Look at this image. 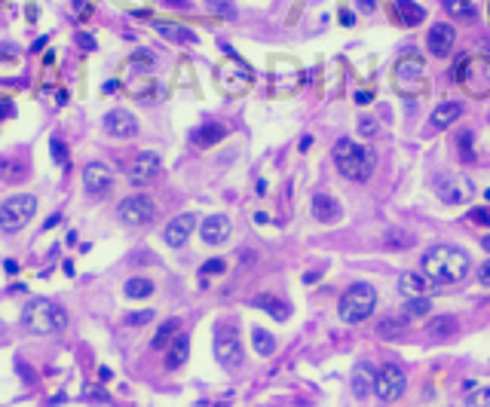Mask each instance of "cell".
Returning a JSON list of instances; mask_svg holds the SVG:
<instances>
[{
	"instance_id": "6da1fadb",
	"label": "cell",
	"mask_w": 490,
	"mask_h": 407,
	"mask_svg": "<svg viewBox=\"0 0 490 407\" xmlns=\"http://www.w3.org/2000/svg\"><path fill=\"white\" fill-rule=\"evenodd\" d=\"M420 270L426 282L432 285H454V282H463L466 273L472 270V260H469V254L457 245H432L423 260H420Z\"/></svg>"
},
{
	"instance_id": "7a4b0ae2",
	"label": "cell",
	"mask_w": 490,
	"mask_h": 407,
	"mask_svg": "<svg viewBox=\"0 0 490 407\" xmlns=\"http://www.w3.org/2000/svg\"><path fill=\"white\" fill-rule=\"evenodd\" d=\"M334 166L346 181H359V184H365L377 169V154L353 138H340L334 144Z\"/></svg>"
},
{
	"instance_id": "3957f363",
	"label": "cell",
	"mask_w": 490,
	"mask_h": 407,
	"mask_svg": "<svg viewBox=\"0 0 490 407\" xmlns=\"http://www.w3.org/2000/svg\"><path fill=\"white\" fill-rule=\"evenodd\" d=\"M22 324L31 334H58L68 324V312L49 297H34L22 312Z\"/></svg>"
},
{
	"instance_id": "277c9868",
	"label": "cell",
	"mask_w": 490,
	"mask_h": 407,
	"mask_svg": "<svg viewBox=\"0 0 490 407\" xmlns=\"http://www.w3.org/2000/svg\"><path fill=\"white\" fill-rule=\"evenodd\" d=\"M374 307H377V291H374V285L355 282V285H350V288L340 294L337 312H340V319H343L346 324H359V322H365L368 315L374 312Z\"/></svg>"
},
{
	"instance_id": "5b68a950",
	"label": "cell",
	"mask_w": 490,
	"mask_h": 407,
	"mask_svg": "<svg viewBox=\"0 0 490 407\" xmlns=\"http://www.w3.org/2000/svg\"><path fill=\"white\" fill-rule=\"evenodd\" d=\"M37 215V196L31 193H16L0 206V230L4 233H19L25 230Z\"/></svg>"
},
{
	"instance_id": "8992f818",
	"label": "cell",
	"mask_w": 490,
	"mask_h": 407,
	"mask_svg": "<svg viewBox=\"0 0 490 407\" xmlns=\"http://www.w3.org/2000/svg\"><path fill=\"white\" fill-rule=\"evenodd\" d=\"M405 386H407V376L398 364H383L380 371H374V395L383 404H395L405 395Z\"/></svg>"
},
{
	"instance_id": "52a82bcc",
	"label": "cell",
	"mask_w": 490,
	"mask_h": 407,
	"mask_svg": "<svg viewBox=\"0 0 490 407\" xmlns=\"http://www.w3.org/2000/svg\"><path fill=\"white\" fill-rule=\"evenodd\" d=\"M214 359L224 368L242 364V343H239L236 324H218V331H214Z\"/></svg>"
},
{
	"instance_id": "ba28073f",
	"label": "cell",
	"mask_w": 490,
	"mask_h": 407,
	"mask_svg": "<svg viewBox=\"0 0 490 407\" xmlns=\"http://www.w3.org/2000/svg\"><path fill=\"white\" fill-rule=\"evenodd\" d=\"M117 218L123 223H129V227H145V223H150L153 218H157V202H153L150 196H126L117 206Z\"/></svg>"
},
{
	"instance_id": "9c48e42d",
	"label": "cell",
	"mask_w": 490,
	"mask_h": 407,
	"mask_svg": "<svg viewBox=\"0 0 490 407\" xmlns=\"http://www.w3.org/2000/svg\"><path fill=\"white\" fill-rule=\"evenodd\" d=\"M432 190L438 193V199L447 202V206H457V202L469 199V181L454 175V171H442V175L432 178Z\"/></svg>"
},
{
	"instance_id": "30bf717a",
	"label": "cell",
	"mask_w": 490,
	"mask_h": 407,
	"mask_svg": "<svg viewBox=\"0 0 490 407\" xmlns=\"http://www.w3.org/2000/svg\"><path fill=\"white\" fill-rule=\"evenodd\" d=\"M160 169H162V159L157 150H141V154H135V159L129 162V181L135 187H145L157 178Z\"/></svg>"
},
{
	"instance_id": "8fae6325",
	"label": "cell",
	"mask_w": 490,
	"mask_h": 407,
	"mask_svg": "<svg viewBox=\"0 0 490 407\" xmlns=\"http://www.w3.org/2000/svg\"><path fill=\"white\" fill-rule=\"evenodd\" d=\"M114 187V171L105 162H89L83 169V190L86 196H105Z\"/></svg>"
},
{
	"instance_id": "7c38bea8",
	"label": "cell",
	"mask_w": 490,
	"mask_h": 407,
	"mask_svg": "<svg viewBox=\"0 0 490 407\" xmlns=\"http://www.w3.org/2000/svg\"><path fill=\"white\" fill-rule=\"evenodd\" d=\"M454 43H457V31H454V25H447V22H438L429 28V34H426V46H429V53H432L435 58H447L454 53Z\"/></svg>"
},
{
	"instance_id": "4fadbf2b",
	"label": "cell",
	"mask_w": 490,
	"mask_h": 407,
	"mask_svg": "<svg viewBox=\"0 0 490 407\" xmlns=\"http://www.w3.org/2000/svg\"><path fill=\"white\" fill-rule=\"evenodd\" d=\"M101 123H105L108 135H114V138H135L138 135V120H135V114H129V110H123V107L108 110Z\"/></svg>"
},
{
	"instance_id": "5bb4252c",
	"label": "cell",
	"mask_w": 490,
	"mask_h": 407,
	"mask_svg": "<svg viewBox=\"0 0 490 407\" xmlns=\"http://www.w3.org/2000/svg\"><path fill=\"white\" fill-rule=\"evenodd\" d=\"M197 230V215H178V218H172L166 223V230H162V239H166V245L172 248H181V245H187V239H190V233Z\"/></svg>"
},
{
	"instance_id": "9a60e30c",
	"label": "cell",
	"mask_w": 490,
	"mask_h": 407,
	"mask_svg": "<svg viewBox=\"0 0 490 407\" xmlns=\"http://www.w3.org/2000/svg\"><path fill=\"white\" fill-rule=\"evenodd\" d=\"M230 233H233V227H230L227 215H209L199 227V239L206 242V245H224V242L230 239Z\"/></svg>"
},
{
	"instance_id": "2e32d148",
	"label": "cell",
	"mask_w": 490,
	"mask_h": 407,
	"mask_svg": "<svg viewBox=\"0 0 490 407\" xmlns=\"http://www.w3.org/2000/svg\"><path fill=\"white\" fill-rule=\"evenodd\" d=\"M392 18L398 25H405V28H414V25H420L426 18V9L420 4H414V0H395V4H392Z\"/></svg>"
},
{
	"instance_id": "e0dca14e",
	"label": "cell",
	"mask_w": 490,
	"mask_h": 407,
	"mask_svg": "<svg viewBox=\"0 0 490 407\" xmlns=\"http://www.w3.org/2000/svg\"><path fill=\"white\" fill-rule=\"evenodd\" d=\"M313 218L322 221V223H331L340 218V206H337V199L328 196V193H316L313 196Z\"/></svg>"
},
{
	"instance_id": "ac0fdd59",
	"label": "cell",
	"mask_w": 490,
	"mask_h": 407,
	"mask_svg": "<svg viewBox=\"0 0 490 407\" xmlns=\"http://www.w3.org/2000/svg\"><path fill=\"white\" fill-rule=\"evenodd\" d=\"M251 307H258V310H264V312H270L276 322H285L291 315V307L285 303L282 297H276V294H261V297H254L251 300Z\"/></svg>"
},
{
	"instance_id": "d6986e66",
	"label": "cell",
	"mask_w": 490,
	"mask_h": 407,
	"mask_svg": "<svg viewBox=\"0 0 490 407\" xmlns=\"http://www.w3.org/2000/svg\"><path fill=\"white\" fill-rule=\"evenodd\" d=\"M395 74H398V80H423V74H426V62H423V58L417 56V53H407V56L398 58Z\"/></svg>"
},
{
	"instance_id": "ffe728a7",
	"label": "cell",
	"mask_w": 490,
	"mask_h": 407,
	"mask_svg": "<svg viewBox=\"0 0 490 407\" xmlns=\"http://www.w3.org/2000/svg\"><path fill=\"white\" fill-rule=\"evenodd\" d=\"M459 114H463V105L459 101H442L435 110H432V129H447L451 123H457Z\"/></svg>"
},
{
	"instance_id": "44dd1931",
	"label": "cell",
	"mask_w": 490,
	"mask_h": 407,
	"mask_svg": "<svg viewBox=\"0 0 490 407\" xmlns=\"http://www.w3.org/2000/svg\"><path fill=\"white\" fill-rule=\"evenodd\" d=\"M181 334V319H166L157 328V334H153V340H150V346H153V352H166L169 349V343L175 340Z\"/></svg>"
},
{
	"instance_id": "7402d4cb",
	"label": "cell",
	"mask_w": 490,
	"mask_h": 407,
	"mask_svg": "<svg viewBox=\"0 0 490 407\" xmlns=\"http://www.w3.org/2000/svg\"><path fill=\"white\" fill-rule=\"evenodd\" d=\"M457 328H459V324H457L454 315H435V319L426 322V334H429L432 340H447V337H454Z\"/></svg>"
},
{
	"instance_id": "603a6c76",
	"label": "cell",
	"mask_w": 490,
	"mask_h": 407,
	"mask_svg": "<svg viewBox=\"0 0 490 407\" xmlns=\"http://www.w3.org/2000/svg\"><path fill=\"white\" fill-rule=\"evenodd\" d=\"M187 355H190V337L187 334H178L175 340L169 343V349H166V368H181L184 361H187Z\"/></svg>"
},
{
	"instance_id": "cb8c5ba5",
	"label": "cell",
	"mask_w": 490,
	"mask_h": 407,
	"mask_svg": "<svg viewBox=\"0 0 490 407\" xmlns=\"http://www.w3.org/2000/svg\"><path fill=\"white\" fill-rule=\"evenodd\" d=\"M374 392V371L371 364H355L353 371V395L355 398H368Z\"/></svg>"
},
{
	"instance_id": "d4e9b609",
	"label": "cell",
	"mask_w": 490,
	"mask_h": 407,
	"mask_svg": "<svg viewBox=\"0 0 490 407\" xmlns=\"http://www.w3.org/2000/svg\"><path fill=\"white\" fill-rule=\"evenodd\" d=\"M224 135H227V129H224L221 123H202L197 132H193V144L197 147H214Z\"/></svg>"
},
{
	"instance_id": "484cf974",
	"label": "cell",
	"mask_w": 490,
	"mask_h": 407,
	"mask_svg": "<svg viewBox=\"0 0 490 407\" xmlns=\"http://www.w3.org/2000/svg\"><path fill=\"white\" fill-rule=\"evenodd\" d=\"M398 294H405V300L426 294V276L423 273H402L398 276Z\"/></svg>"
},
{
	"instance_id": "4316f807",
	"label": "cell",
	"mask_w": 490,
	"mask_h": 407,
	"mask_svg": "<svg viewBox=\"0 0 490 407\" xmlns=\"http://www.w3.org/2000/svg\"><path fill=\"white\" fill-rule=\"evenodd\" d=\"M153 28L166 37V40H172V43H197V34L193 31H187L184 25H172V22H153Z\"/></svg>"
},
{
	"instance_id": "83f0119b",
	"label": "cell",
	"mask_w": 490,
	"mask_h": 407,
	"mask_svg": "<svg viewBox=\"0 0 490 407\" xmlns=\"http://www.w3.org/2000/svg\"><path fill=\"white\" fill-rule=\"evenodd\" d=\"M153 291H157V288H153V282L145 279V276H132L126 285H123V294H126L129 300H145V297H150Z\"/></svg>"
},
{
	"instance_id": "f1b7e54d",
	"label": "cell",
	"mask_w": 490,
	"mask_h": 407,
	"mask_svg": "<svg viewBox=\"0 0 490 407\" xmlns=\"http://www.w3.org/2000/svg\"><path fill=\"white\" fill-rule=\"evenodd\" d=\"M429 312H432V300H429L426 294H420V297H407L405 307H402L405 319H420V315H429Z\"/></svg>"
},
{
	"instance_id": "f546056e",
	"label": "cell",
	"mask_w": 490,
	"mask_h": 407,
	"mask_svg": "<svg viewBox=\"0 0 490 407\" xmlns=\"http://www.w3.org/2000/svg\"><path fill=\"white\" fill-rule=\"evenodd\" d=\"M251 343H254V352H258V355H273L276 352V337L270 331H264V328L251 331Z\"/></svg>"
},
{
	"instance_id": "4dcf8cb0",
	"label": "cell",
	"mask_w": 490,
	"mask_h": 407,
	"mask_svg": "<svg viewBox=\"0 0 490 407\" xmlns=\"http://www.w3.org/2000/svg\"><path fill=\"white\" fill-rule=\"evenodd\" d=\"M153 65H157L153 49H135V53L129 56V68H135V70H150Z\"/></svg>"
},
{
	"instance_id": "1f68e13d",
	"label": "cell",
	"mask_w": 490,
	"mask_h": 407,
	"mask_svg": "<svg viewBox=\"0 0 490 407\" xmlns=\"http://www.w3.org/2000/svg\"><path fill=\"white\" fill-rule=\"evenodd\" d=\"M444 9L457 18H475L478 16V9L469 4V0H444Z\"/></svg>"
},
{
	"instance_id": "d6a6232c",
	"label": "cell",
	"mask_w": 490,
	"mask_h": 407,
	"mask_svg": "<svg viewBox=\"0 0 490 407\" xmlns=\"http://www.w3.org/2000/svg\"><path fill=\"white\" fill-rule=\"evenodd\" d=\"M405 328H407V319H383L377 324V334L380 337H402Z\"/></svg>"
},
{
	"instance_id": "836d02e7",
	"label": "cell",
	"mask_w": 490,
	"mask_h": 407,
	"mask_svg": "<svg viewBox=\"0 0 490 407\" xmlns=\"http://www.w3.org/2000/svg\"><path fill=\"white\" fill-rule=\"evenodd\" d=\"M0 178H6V181H19V178H25V169L19 166L16 159H0Z\"/></svg>"
},
{
	"instance_id": "e575fe53",
	"label": "cell",
	"mask_w": 490,
	"mask_h": 407,
	"mask_svg": "<svg viewBox=\"0 0 490 407\" xmlns=\"http://www.w3.org/2000/svg\"><path fill=\"white\" fill-rule=\"evenodd\" d=\"M457 144H459V154H463L466 162H472L475 159V150H472V132H459V138H457Z\"/></svg>"
},
{
	"instance_id": "d590c367",
	"label": "cell",
	"mask_w": 490,
	"mask_h": 407,
	"mask_svg": "<svg viewBox=\"0 0 490 407\" xmlns=\"http://www.w3.org/2000/svg\"><path fill=\"white\" fill-rule=\"evenodd\" d=\"M466 407H490V386L487 389H478V392H469Z\"/></svg>"
},
{
	"instance_id": "8d00e7d4",
	"label": "cell",
	"mask_w": 490,
	"mask_h": 407,
	"mask_svg": "<svg viewBox=\"0 0 490 407\" xmlns=\"http://www.w3.org/2000/svg\"><path fill=\"white\" fill-rule=\"evenodd\" d=\"M224 270H227V260H221V258H212L202 263V276H221Z\"/></svg>"
},
{
	"instance_id": "74e56055",
	"label": "cell",
	"mask_w": 490,
	"mask_h": 407,
	"mask_svg": "<svg viewBox=\"0 0 490 407\" xmlns=\"http://www.w3.org/2000/svg\"><path fill=\"white\" fill-rule=\"evenodd\" d=\"M206 4H209L212 13H218V16H227V18L236 16V9H233L230 4H224V0H206Z\"/></svg>"
},
{
	"instance_id": "f35d334b",
	"label": "cell",
	"mask_w": 490,
	"mask_h": 407,
	"mask_svg": "<svg viewBox=\"0 0 490 407\" xmlns=\"http://www.w3.org/2000/svg\"><path fill=\"white\" fill-rule=\"evenodd\" d=\"M153 319H157V315H153L150 310H141V312H132L126 322L132 324V328H141V324H147V322H153Z\"/></svg>"
},
{
	"instance_id": "ab89813d",
	"label": "cell",
	"mask_w": 490,
	"mask_h": 407,
	"mask_svg": "<svg viewBox=\"0 0 490 407\" xmlns=\"http://www.w3.org/2000/svg\"><path fill=\"white\" fill-rule=\"evenodd\" d=\"M53 159L58 162L61 169L68 166V150H65V141H58V138H53Z\"/></svg>"
},
{
	"instance_id": "60d3db41",
	"label": "cell",
	"mask_w": 490,
	"mask_h": 407,
	"mask_svg": "<svg viewBox=\"0 0 490 407\" xmlns=\"http://www.w3.org/2000/svg\"><path fill=\"white\" fill-rule=\"evenodd\" d=\"M469 221H472L475 227H490V211L487 208H472L469 211Z\"/></svg>"
},
{
	"instance_id": "b9f144b4",
	"label": "cell",
	"mask_w": 490,
	"mask_h": 407,
	"mask_svg": "<svg viewBox=\"0 0 490 407\" xmlns=\"http://www.w3.org/2000/svg\"><path fill=\"white\" fill-rule=\"evenodd\" d=\"M377 129H380V126H377V120H371V117H362V120H359V132H362L365 138H374Z\"/></svg>"
},
{
	"instance_id": "7bdbcfd3",
	"label": "cell",
	"mask_w": 490,
	"mask_h": 407,
	"mask_svg": "<svg viewBox=\"0 0 490 407\" xmlns=\"http://www.w3.org/2000/svg\"><path fill=\"white\" fill-rule=\"evenodd\" d=\"M466 68H469V58L463 56V58H459V65H454L451 80H466Z\"/></svg>"
},
{
	"instance_id": "ee69618b",
	"label": "cell",
	"mask_w": 490,
	"mask_h": 407,
	"mask_svg": "<svg viewBox=\"0 0 490 407\" xmlns=\"http://www.w3.org/2000/svg\"><path fill=\"white\" fill-rule=\"evenodd\" d=\"M77 46H83V49H95V37L86 34V31H80V34H77Z\"/></svg>"
},
{
	"instance_id": "f6af8a7d",
	"label": "cell",
	"mask_w": 490,
	"mask_h": 407,
	"mask_svg": "<svg viewBox=\"0 0 490 407\" xmlns=\"http://www.w3.org/2000/svg\"><path fill=\"white\" fill-rule=\"evenodd\" d=\"M371 101H374L371 89H362V92H355V105H371Z\"/></svg>"
},
{
	"instance_id": "bcb514c9",
	"label": "cell",
	"mask_w": 490,
	"mask_h": 407,
	"mask_svg": "<svg viewBox=\"0 0 490 407\" xmlns=\"http://www.w3.org/2000/svg\"><path fill=\"white\" fill-rule=\"evenodd\" d=\"M478 282L487 285V288H490V260H487V263H481V270H478Z\"/></svg>"
},
{
	"instance_id": "7dc6e473",
	"label": "cell",
	"mask_w": 490,
	"mask_h": 407,
	"mask_svg": "<svg viewBox=\"0 0 490 407\" xmlns=\"http://www.w3.org/2000/svg\"><path fill=\"white\" fill-rule=\"evenodd\" d=\"M377 9V0H359V13H374Z\"/></svg>"
},
{
	"instance_id": "c3c4849f",
	"label": "cell",
	"mask_w": 490,
	"mask_h": 407,
	"mask_svg": "<svg viewBox=\"0 0 490 407\" xmlns=\"http://www.w3.org/2000/svg\"><path fill=\"white\" fill-rule=\"evenodd\" d=\"M4 117H13V105L9 101H0V120Z\"/></svg>"
},
{
	"instance_id": "681fc988",
	"label": "cell",
	"mask_w": 490,
	"mask_h": 407,
	"mask_svg": "<svg viewBox=\"0 0 490 407\" xmlns=\"http://www.w3.org/2000/svg\"><path fill=\"white\" fill-rule=\"evenodd\" d=\"M340 22L343 25H355V16L350 13V9H340Z\"/></svg>"
},
{
	"instance_id": "f907efd6",
	"label": "cell",
	"mask_w": 490,
	"mask_h": 407,
	"mask_svg": "<svg viewBox=\"0 0 490 407\" xmlns=\"http://www.w3.org/2000/svg\"><path fill=\"white\" fill-rule=\"evenodd\" d=\"M4 270L9 273V276H16V273H19V263H16V260H6V263H4Z\"/></svg>"
},
{
	"instance_id": "816d5d0a",
	"label": "cell",
	"mask_w": 490,
	"mask_h": 407,
	"mask_svg": "<svg viewBox=\"0 0 490 407\" xmlns=\"http://www.w3.org/2000/svg\"><path fill=\"white\" fill-rule=\"evenodd\" d=\"M481 248H484V251H487V254H490V233H487V236H484V239H481Z\"/></svg>"
},
{
	"instance_id": "f5cc1de1",
	"label": "cell",
	"mask_w": 490,
	"mask_h": 407,
	"mask_svg": "<svg viewBox=\"0 0 490 407\" xmlns=\"http://www.w3.org/2000/svg\"><path fill=\"white\" fill-rule=\"evenodd\" d=\"M484 196H487V202H490V190H484Z\"/></svg>"
}]
</instances>
